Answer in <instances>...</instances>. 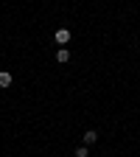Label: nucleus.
Instances as JSON below:
<instances>
[{"mask_svg": "<svg viewBox=\"0 0 140 157\" xmlns=\"http://www.w3.org/2000/svg\"><path fill=\"white\" fill-rule=\"evenodd\" d=\"M76 157H90V149H87V146H78V149H76Z\"/></svg>", "mask_w": 140, "mask_h": 157, "instance_id": "39448f33", "label": "nucleus"}, {"mask_svg": "<svg viewBox=\"0 0 140 157\" xmlns=\"http://www.w3.org/2000/svg\"><path fill=\"white\" fill-rule=\"evenodd\" d=\"M95 140H98V132H95V129H87V132H84V146H93Z\"/></svg>", "mask_w": 140, "mask_h": 157, "instance_id": "7ed1b4c3", "label": "nucleus"}, {"mask_svg": "<svg viewBox=\"0 0 140 157\" xmlns=\"http://www.w3.org/2000/svg\"><path fill=\"white\" fill-rule=\"evenodd\" d=\"M56 62H62V65H65V62H70V51H67V48H62V51L56 53Z\"/></svg>", "mask_w": 140, "mask_h": 157, "instance_id": "20e7f679", "label": "nucleus"}, {"mask_svg": "<svg viewBox=\"0 0 140 157\" xmlns=\"http://www.w3.org/2000/svg\"><path fill=\"white\" fill-rule=\"evenodd\" d=\"M53 39H56L59 45H67V42H70V31H67V28H59V31L53 34Z\"/></svg>", "mask_w": 140, "mask_h": 157, "instance_id": "f257e3e1", "label": "nucleus"}, {"mask_svg": "<svg viewBox=\"0 0 140 157\" xmlns=\"http://www.w3.org/2000/svg\"><path fill=\"white\" fill-rule=\"evenodd\" d=\"M11 82H14V78H11V73H9V70H0V87L6 90V87H11Z\"/></svg>", "mask_w": 140, "mask_h": 157, "instance_id": "f03ea898", "label": "nucleus"}]
</instances>
